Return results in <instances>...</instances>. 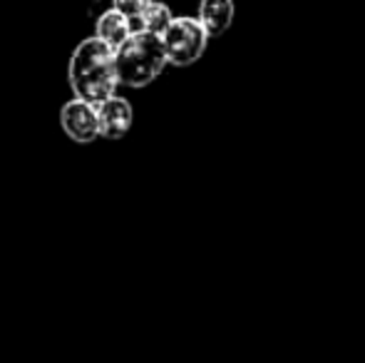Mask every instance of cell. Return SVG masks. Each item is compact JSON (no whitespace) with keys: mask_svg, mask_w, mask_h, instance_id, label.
<instances>
[{"mask_svg":"<svg viewBox=\"0 0 365 363\" xmlns=\"http://www.w3.org/2000/svg\"><path fill=\"white\" fill-rule=\"evenodd\" d=\"M68 83L75 97L100 105L102 100L117 92V68H115V48L100 40L97 35L77 43L70 55Z\"/></svg>","mask_w":365,"mask_h":363,"instance_id":"6da1fadb","label":"cell"},{"mask_svg":"<svg viewBox=\"0 0 365 363\" xmlns=\"http://www.w3.org/2000/svg\"><path fill=\"white\" fill-rule=\"evenodd\" d=\"M162 38L147 30H135L115 48V68L120 85L142 90L152 85L167 68Z\"/></svg>","mask_w":365,"mask_h":363,"instance_id":"7a4b0ae2","label":"cell"},{"mask_svg":"<svg viewBox=\"0 0 365 363\" xmlns=\"http://www.w3.org/2000/svg\"><path fill=\"white\" fill-rule=\"evenodd\" d=\"M164 55H167V63L174 68H189L197 60H202V55L207 53L209 35L202 28L197 18H172V23L167 25L162 35Z\"/></svg>","mask_w":365,"mask_h":363,"instance_id":"3957f363","label":"cell"},{"mask_svg":"<svg viewBox=\"0 0 365 363\" xmlns=\"http://www.w3.org/2000/svg\"><path fill=\"white\" fill-rule=\"evenodd\" d=\"M60 127L63 132L77 145H92L100 137V127H97V107L90 102L73 97L65 102L60 110Z\"/></svg>","mask_w":365,"mask_h":363,"instance_id":"277c9868","label":"cell"},{"mask_svg":"<svg viewBox=\"0 0 365 363\" xmlns=\"http://www.w3.org/2000/svg\"><path fill=\"white\" fill-rule=\"evenodd\" d=\"M97 107V127H100V137L105 140H122L135 125V110L127 97H120L115 92L112 97L102 100Z\"/></svg>","mask_w":365,"mask_h":363,"instance_id":"5b68a950","label":"cell"},{"mask_svg":"<svg viewBox=\"0 0 365 363\" xmlns=\"http://www.w3.org/2000/svg\"><path fill=\"white\" fill-rule=\"evenodd\" d=\"M234 15H236L234 0H199L197 20L207 30L209 40L221 38L234 25Z\"/></svg>","mask_w":365,"mask_h":363,"instance_id":"8992f818","label":"cell"},{"mask_svg":"<svg viewBox=\"0 0 365 363\" xmlns=\"http://www.w3.org/2000/svg\"><path fill=\"white\" fill-rule=\"evenodd\" d=\"M130 33H132V20L115 8L105 10L95 23V35L100 40H105L107 45H112V48H117Z\"/></svg>","mask_w":365,"mask_h":363,"instance_id":"52a82bcc","label":"cell"},{"mask_svg":"<svg viewBox=\"0 0 365 363\" xmlns=\"http://www.w3.org/2000/svg\"><path fill=\"white\" fill-rule=\"evenodd\" d=\"M172 8L162 0H152L145 10H142L137 18H130L132 20V33L135 30H147V33H154V35H162L167 30V25L172 23Z\"/></svg>","mask_w":365,"mask_h":363,"instance_id":"ba28073f","label":"cell"},{"mask_svg":"<svg viewBox=\"0 0 365 363\" xmlns=\"http://www.w3.org/2000/svg\"><path fill=\"white\" fill-rule=\"evenodd\" d=\"M149 3H152V0H112V8L125 13L127 18H137Z\"/></svg>","mask_w":365,"mask_h":363,"instance_id":"9c48e42d","label":"cell"}]
</instances>
